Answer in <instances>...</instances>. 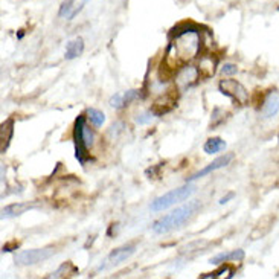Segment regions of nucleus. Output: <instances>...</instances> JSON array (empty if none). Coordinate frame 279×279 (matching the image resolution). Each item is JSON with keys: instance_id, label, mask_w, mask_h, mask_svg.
Instances as JSON below:
<instances>
[{"instance_id": "obj_8", "label": "nucleus", "mask_w": 279, "mask_h": 279, "mask_svg": "<svg viewBox=\"0 0 279 279\" xmlns=\"http://www.w3.org/2000/svg\"><path fill=\"white\" fill-rule=\"evenodd\" d=\"M176 92H179L177 87H176V89H172V90H168L165 95H162L160 98H158L154 101L153 109H151L154 116L166 115L168 112H171L174 107H176V102H177V93Z\"/></svg>"}, {"instance_id": "obj_22", "label": "nucleus", "mask_w": 279, "mask_h": 279, "mask_svg": "<svg viewBox=\"0 0 279 279\" xmlns=\"http://www.w3.org/2000/svg\"><path fill=\"white\" fill-rule=\"evenodd\" d=\"M122 96H124V107H125L130 102L141 98V93H139V90H128L125 93H122Z\"/></svg>"}, {"instance_id": "obj_7", "label": "nucleus", "mask_w": 279, "mask_h": 279, "mask_svg": "<svg viewBox=\"0 0 279 279\" xmlns=\"http://www.w3.org/2000/svg\"><path fill=\"white\" fill-rule=\"evenodd\" d=\"M199 80H200L199 69L193 66H185L176 75V87L179 89V92H183V90L191 89L193 85H196Z\"/></svg>"}, {"instance_id": "obj_17", "label": "nucleus", "mask_w": 279, "mask_h": 279, "mask_svg": "<svg viewBox=\"0 0 279 279\" xmlns=\"http://www.w3.org/2000/svg\"><path fill=\"white\" fill-rule=\"evenodd\" d=\"M84 50V41L82 39H75L72 41L67 43V47H66V60H75L77 57H80Z\"/></svg>"}, {"instance_id": "obj_4", "label": "nucleus", "mask_w": 279, "mask_h": 279, "mask_svg": "<svg viewBox=\"0 0 279 279\" xmlns=\"http://www.w3.org/2000/svg\"><path fill=\"white\" fill-rule=\"evenodd\" d=\"M196 189L197 186L196 185H189V182H186V185L180 186V188H176V189H172L169 191V193L158 197L154 201H151L150 204V209L153 212H160V211H165V209L174 206V204H177L180 201H185L188 200L191 196H193L196 193Z\"/></svg>"}, {"instance_id": "obj_9", "label": "nucleus", "mask_w": 279, "mask_h": 279, "mask_svg": "<svg viewBox=\"0 0 279 279\" xmlns=\"http://www.w3.org/2000/svg\"><path fill=\"white\" fill-rule=\"evenodd\" d=\"M232 159H234V154H224V156H221V158H217L214 162H211L207 166H204L201 171H199V172H196L193 177H189L186 182H193V180H197V179H200V177H204V176H207V174H211V172H214V171H217V169H220V168H224V166H228L231 162H232Z\"/></svg>"}, {"instance_id": "obj_25", "label": "nucleus", "mask_w": 279, "mask_h": 279, "mask_svg": "<svg viewBox=\"0 0 279 279\" xmlns=\"http://www.w3.org/2000/svg\"><path fill=\"white\" fill-rule=\"evenodd\" d=\"M153 116H154V113L150 110V112H145V113H142V115H139L137 118H136V122L137 124H147V122H150L151 119H153Z\"/></svg>"}, {"instance_id": "obj_15", "label": "nucleus", "mask_w": 279, "mask_h": 279, "mask_svg": "<svg viewBox=\"0 0 279 279\" xmlns=\"http://www.w3.org/2000/svg\"><path fill=\"white\" fill-rule=\"evenodd\" d=\"M14 134V119H8L2 124V130H0V141H2V145H0V151L5 153L9 147V142Z\"/></svg>"}, {"instance_id": "obj_5", "label": "nucleus", "mask_w": 279, "mask_h": 279, "mask_svg": "<svg viewBox=\"0 0 279 279\" xmlns=\"http://www.w3.org/2000/svg\"><path fill=\"white\" fill-rule=\"evenodd\" d=\"M218 89L223 95L229 96L232 101H235L238 106H246V104L249 102V92L246 90V87L235 80L220 81Z\"/></svg>"}, {"instance_id": "obj_23", "label": "nucleus", "mask_w": 279, "mask_h": 279, "mask_svg": "<svg viewBox=\"0 0 279 279\" xmlns=\"http://www.w3.org/2000/svg\"><path fill=\"white\" fill-rule=\"evenodd\" d=\"M238 72V67L237 64H232V63H226L223 67H221V74L223 75H228V77H232Z\"/></svg>"}, {"instance_id": "obj_21", "label": "nucleus", "mask_w": 279, "mask_h": 279, "mask_svg": "<svg viewBox=\"0 0 279 279\" xmlns=\"http://www.w3.org/2000/svg\"><path fill=\"white\" fill-rule=\"evenodd\" d=\"M228 276V278H232L234 276V270L226 264V266H223V267H220L217 272H214V273H206V275H201V278L203 279H207V278H221V276Z\"/></svg>"}, {"instance_id": "obj_24", "label": "nucleus", "mask_w": 279, "mask_h": 279, "mask_svg": "<svg viewBox=\"0 0 279 279\" xmlns=\"http://www.w3.org/2000/svg\"><path fill=\"white\" fill-rule=\"evenodd\" d=\"M110 106L115 107V109H122V107H124V96H122V93H116L115 96H112Z\"/></svg>"}, {"instance_id": "obj_14", "label": "nucleus", "mask_w": 279, "mask_h": 279, "mask_svg": "<svg viewBox=\"0 0 279 279\" xmlns=\"http://www.w3.org/2000/svg\"><path fill=\"white\" fill-rule=\"evenodd\" d=\"M34 206L29 203H12L8 204L2 209V218H12V217H19L22 214H25L29 209H32Z\"/></svg>"}, {"instance_id": "obj_10", "label": "nucleus", "mask_w": 279, "mask_h": 279, "mask_svg": "<svg viewBox=\"0 0 279 279\" xmlns=\"http://www.w3.org/2000/svg\"><path fill=\"white\" fill-rule=\"evenodd\" d=\"M85 0H64L60 8V17L66 20H74L75 15L82 9Z\"/></svg>"}, {"instance_id": "obj_1", "label": "nucleus", "mask_w": 279, "mask_h": 279, "mask_svg": "<svg viewBox=\"0 0 279 279\" xmlns=\"http://www.w3.org/2000/svg\"><path fill=\"white\" fill-rule=\"evenodd\" d=\"M201 37L197 29H183L176 32L171 43L168 44L165 58L160 64V78L168 81V78L177 75L180 69L188 66L200 52Z\"/></svg>"}, {"instance_id": "obj_19", "label": "nucleus", "mask_w": 279, "mask_h": 279, "mask_svg": "<svg viewBox=\"0 0 279 279\" xmlns=\"http://www.w3.org/2000/svg\"><path fill=\"white\" fill-rule=\"evenodd\" d=\"M78 273V269L72 263H64L57 272L49 275V278H64V276H74Z\"/></svg>"}, {"instance_id": "obj_11", "label": "nucleus", "mask_w": 279, "mask_h": 279, "mask_svg": "<svg viewBox=\"0 0 279 279\" xmlns=\"http://www.w3.org/2000/svg\"><path fill=\"white\" fill-rule=\"evenodd\" d=\"M134 250H136L134 244H128V246L118 247V249H115V250L109 255L107 263H109L110 266H118V264H120V263H124V261H127V259L134 253Z\"/></svg>"}, {"instance_id": "obj_13", "label": "nucleus", "mask_w": 279, "mask_h": 279, "mask_svg": "<svg viewBox=\"0 0 279 279\" xmlns=\"http://www.w3.org/2000/svg\"><path fill=\"white\" fill-rule=\"evenodd\" d=\"M215 67H217V60L212 55H203L197 66L200 78H211L215 74Z\"/></svg>"}, {"instance_id": "obj_27", "label": "nucleus", "mask_w": 279, "mask_h": 279, "mask_svg": "<svg viewBox=\"0 0 279 279\" xmlns=\"http://www.w3.org/2000/svg\"><path fill=\"white\" fill-rule=\"evenodd\" d=\"M278 139H279V136H278Z\"/></svg>"}, {"instance_id": "obj_18", "label": "nucleus", "mask_w": 279, "mask_h": 279, "mask_svg": "<svg viewBox=\"0 0 279 279\" xmlns=\"http://www.w3.org/2000/svg\"><path fill=\"white\" fill-rule=\"evenodd\" d=\"M226 148V142L220 137H212V139H207L203 150L206 154H215V153H220L221 150Z\"/></svg>"}, {"instance_id": "obj_12", "label": "nucleus", "mask_w": 279, "mask_h": 279, "mask_svg": "<svg viewBox=\"0 0 279 279\" xmlns=\"http://www.w3.org/2000/svg\"><path fill=\"white\" fill-rule=\"evenodd\" d=\"M261 113H263V118H266V119H270L279 113V93L272 92L267 95V98L264 99Z\"/></svg>"}, {"instance_id": "obj_26", "label": "nucleus", "mask_w": 279, "mask_h": 279, "mask_svg": "<svg viewBox=\"0 0 279 279\" xmlns=\"http://www.w3.org/2000/svg\"><path fill=\"white\" fill-rule=\"evenodd\" d=\"M231 199H234V193H231V194H228L226 197H223L221 200H220V204H224V203H228Z\"/></svg>"}, {"instance_id": "obj_3", "label": "nucleus", "mask_w": 279, "mask_h": 279, "mask_svg": "<svg viewBox=\"0 0 279 279\" xmlns=\"http://www.w3.org/2000/svg\"><path fill=\"white\" fill-rule=\"evenodd\" d=\"M74 141H75V158L81 165H85L87 160H90L89 147H92L93 144V133L85 125L84 116H78V119L75 120Z\"/></svg>"}, {"instance_id": "obj_6", "label": "nucleus", "mask_w": 279, "mask_h": 279, "mask_svg": "<svg viewBox=\"0 0 279 279\" xmlns=\"http://www.w3.org/2000/svg\"><path fill=\"white\" fill-rule=\"evenodd\" d=\"M55 253L54 247H43V249H32V250H23L19 255H15V263L20 266H32L41 263V261L49 259Z\"/></svg>"}, {"instance_id": "obj_2", "label": "nucleus", "mask_w": 279, "mask_h": 279, "mask_svg": "<svg viewBox=\"0 0 279 279\" xmlns=\"http://www.w3.org/2000/svg\"><path fill=\"white\" fill-rule=\"evenodd\" d=\"M199 209H200V201H197V200L189 201L177 209H174L172 212L166 214L165 217L159 218L153 224V232L158 235H165V234H169L176 229H180L182 226H185L197 214Z\"/></svg>"}, {"instance_id": "obj_16", "label": "nucleus", "mask_w": 279, "mask_h": 279, "mask_svg": "<svg viewBox=\"0 0 279 279\" xmlns=\"http://www.w3.org/2000/svg\"><path fill=\"white\" fill-rule=\"evenodd\" d=\"M244 259V250L238 249L234 252H224V253H218L217 256H214L211 259L212 264H224L228 261H242Z\"/></svg>"}, {"instance_id": "obj_20", "label": "nucleus", "mask_w": 279, "mask_h": 279, "mask_svg": "<svg viewBox=\"0 0 279 279\" xmlns=\"http://www.w3.org/2000/svg\"><path fill=\"white\" fill-rule=\"evenodd\" d=\"M87 118L90 119V122L95 127H101L104 122H106V115L96 109H89L87 110Z\"/></svg>"}]
</instances>
